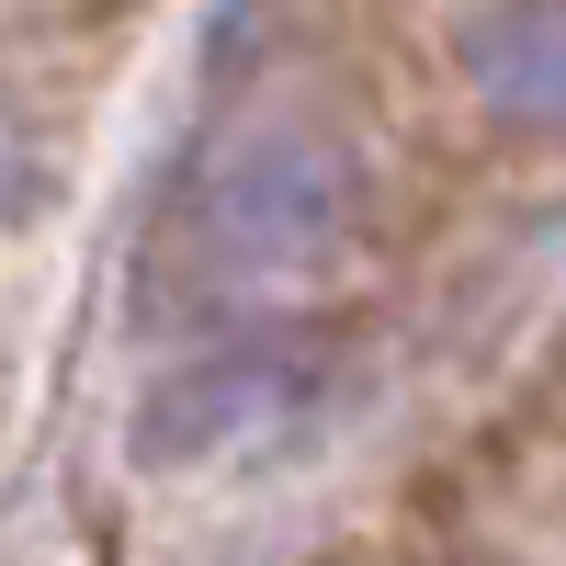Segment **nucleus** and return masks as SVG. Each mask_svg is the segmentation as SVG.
Listing matches in <instances>:
<instances>
[{"instance_id":"obj_1","label":"nucleus","mask_w":566,"mask_h":566,"mask_svg":"<svg viewBox=\"0 0 566 566\" xmlns=\"http://www.w3.org/2000/svg\"><path fill=\"white\" fill-rule=\"evenodd\" d=\"M205 239L250 272H306L352 239V159L306 125L250 136L239 159L205 181Z\"/></svg>"},{"instance_id":"obj_2","label":"nucleus","mask_w":566,"mask_h":566,"mask_svg":"<svg viewBox=\"0 0 566 566\" xmlns=\"http://www.w3.org/2000/svg\"><path fill=\"white\" fill-rule=\"evenodd\" d=\"M464 91L499 125L566 136V0H488L464 23Z\"/></svg>"},{"instance_id":"obj_3","label":"nucleus","mask_w":566,"mask_h":566,"mask_svg":"<svg viewBox=\"0 0 566 566\" xmlns=\"http://www.w3.org/2000/svg\"><path fill=\"white\" fill-rule=\"evenodd\" d=\"M12 193H23V148H12V125H0V216H12Z\"/></svg>"}]
</instances>
